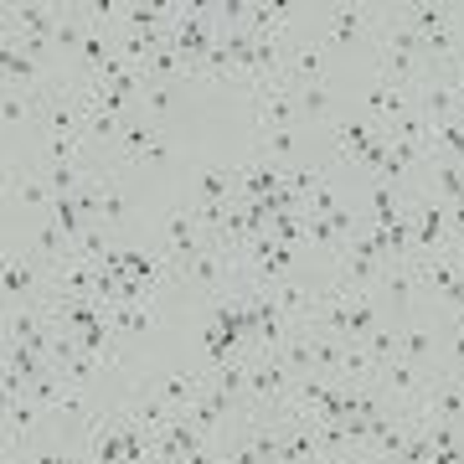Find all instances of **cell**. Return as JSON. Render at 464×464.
I'll return each mask as SVG.
<instances>
[{
  "label": "cell",
  "mask_w": 464,
  "mask_h": 464,
  "mask_svg": "<svg viewBox=\"0 0 464 464\" xmlns=\"http://www.w3.org/2000/svg\"><path fill=\"white\" fill-rule=\"evenodd\" d=\"M63 21V5H42V0H5L0 5V32H21V36H42L52 42Z\"/></svg>",
  "instance_id": "8"
},
{
  "label": "cell",
  "mask_w": 464,
  "mask_h": 464,
  "mask_svg": "<svg viewBox=\"0 0 464 464\" xmlns=\"http://www.w3.org/2000/svg\"><path fill=\"white\" fill-rule=\"evenodd\" d=\"M423 295V284H418V264L413 258H402V264H387L382 268V284H377V299L392 310V315H408L413 310V299Z\"/></svg>",
  "instance_id": "10"
},
{
  "label": "cell",
  "mask_w": 464,
  "mask_h": 464,
  "mask_svg": "<svg viewBox=\"0 0 464 464\" xmlns=\"http://www.w3.org/2000/svg\"><path fill=\"white\" fill-rule=\"evenodd\" d=\"M248 155H258V160H268V166L289 170L295 166V130H253Z\"/></svg>",
  "instance_id": "16"
},
{
  "label": "cell",
  "mask_w": 464,
  "mask_h": 464,
  "mask_svg": "<svg viewBox=\"0 0 464 464\" xmlns=\"http://www.w3.org/2000/svg\"><path fill=\"white\" fill-rule=\"evenodd\" d=\"M150 392H155V398L166 402L170 413H186V408H191V402H197L201 392H207V372H201V366H186V372H170V377L150 382Z\"/></svg>",
  "instance_id": "12"
},
{
  "label": "cell",
  "mask_w": 464,
  "mask_h": 464,
  "mask_svg": "<svg viewBox=\"0 0 464 464\" xmlns=\"http://www.w3.org/2000/svg\"><path fill=\"white\" fill-rule=\"evenodd\" d=\"M166 155V140H160V124L145 114H134L130 124H124V140H119L114 160L109 166L114 170H130V166H150V160H160Z\"/></svg>",
  "instance_id": "6"
},
{
  "label": "cell",
  "mask_w": 464,
  "mask_h": 464,
  "mask_svg": "<svg viewBox=\"0 0 464 464\" xmlns=\"http://www.w3.org/2000/svg\"><path fill=\"white\" fill-rule=\"evenodd\" d=\"M320 72H325V52H320V42H299L295 57H289V78H295V88H304V83H325Z\"/></svg>",
  "instance_id": "18"
},
{
  "label": "cell",
  "mask_w": 464,
  "mask_h": 464,
  "mask_svg": "<svg viewBox=\"0 0 464 464\" xmlns=\"http://www.w3.org/2000/svg\"><path fill=\"white\" fill-rule=\"evenodd\" d=\"M109 325H114V335L124 341V335H140L155 325V310L150 304H109Z\"/></svg>",
  "instance_id": "20"
},
{
  "label": "cell",
  "mask_w": 464,
  "mask_h": 464,
  "mask_svg": "<svg viewBox=\"0 0 464 464\" xmlns=\"http://www.w3.org/2000/svg\"><path fill=\"white\" fill-rule=\"evenodd\" d=\"M170 93H176V88H166V83H145V93H140V114L160 124V119L170 114Z\"/></svg>",
  "instance_id": "24"
},
{
  "label": "cell",
  "mask_w": 464,
  "mask_h": 464,
  "mask_svg": "<svg viewBox=\"0 0 464 464\" xmlns=\"http://www.w3.org/2000/svg\"><path fill=\"white\" fill-rule=\"evenodd\" d=\"M382 21V5H366V0H341L325 16V32H320V47L325 42H356V36H372Z\"/></svg>",
  "instance_id": "9"
},
{
  "label": "cell",
  "mask_w": 464,
  "mask_h": 464,
  "mask_svg": "<svg viewBox=\"0 0 464 464\" xmlns=\"http://www.w3.org/2000/svg\"><path fill=\"white\" fill-rule=\"evenodd\" d=\"M429 382H433L429 366H413V362H402V356H398V362L382 366L377 387H382V398L392 402V408H418L423 392H429Z\"/></svg>",
  "instance_id": "7"
},
{
  "label": "cell",
  "mask_w": 464,
  "mask_h": 464,
  "mask_svg": "<svg viewBox=\"0 0 464 464\" xmlns=\"http://www.w3.org/2000/svg\"><path fill=\"white\" fill-rule=\"evenodd\" d=\"M186 201H197V207H232V201H237V170L232 166L197 170V186H191Z\"/></svg>",
  "instance_id": "14"
},
{
  "label": "cell",
  "mask_w": 464,
  "mask_h": 464,
  "mask_svg": "<svg viewBox=\"0 0 464 464\" xmlns=\"http://www.w3.org/2000/svg\"><path fill=\"white\" fill-rule=\"evenodd\" d=\"M26 248L36 253V258H42V264H63V258H72V237H67L63 227H57V222H52V217H42V222H36L32 232H26Z\"/></svg>",
  "instance_id": "15"
},
{
  "label": "cell",
  "mask_w": 464,
  "mask_h": 464,
  "mask_svg": "<svg viewBox=\"0 0 464 464\" xmlns=\"http://www.w3.org/2000/svg\"><path fill=\"white\" fill-rule=\"evenodd\" d=\"M176 279H181V295L201 299V304H212V299L232 295V289L243 284V258L217 253V248H201L197 258H186V264L176 268Z\"/></svg>",
  "instance_id": "1"
},
{
  "label": "cell",
  "mask_w": 464,
  "mask_h": 464,
  "mask_svg": "<svg viewBox=\"0 0 464 464\" xmlns=\"http://www.w3.org/2000/svg\"><path fill=\"white\" fill-rule=\"evenodd\" d=\"M449 78H454V83L464 88V52H459V57H454V67H449Z\"/></svg>",
  "instance_id": "25"
},
{
  "label": "cell",
  "mask_w": 464,
  "mask_h": 464,
  "mask_svg": "<svg viewBox=\"0 0 464 464\" xmlns=\"http://www.w3.org/2000/svg\"><path fill=\"white\" fill-rule=\"evenodd\" d=\"M36 433H42V408H36L32 398H11L5 402V454L36 449Z\"/></svg>",
  "instance_id": "13"
},
{
  "label": "cell",
  "mask_w": 464,
  "mask_h": 464,
  "mask_svg": "<svg viewBox=\"0 0 464 464\" xmlns=\"http://www.w3.org/2000/svg\"><path fill=\"white\" fill-rule=\"evenodd\" d=\"M295 109H299V119H315V124H335V99H331V88H325V83H304V88H295Z\"/></svg>",
  "instance_id": "17"
},
{
  "label": "cell",
  "mask_w": 464,
  "mask_h": 464,
  "mask_svg": "<svg viewBox=\"0 0 464 464\" xmlns=\"http://www.w3.org/2000/svg\"><path fill=\"white\" fill-rule=\"evenodd\" d=\"M402 331V362H413V366H429L433 356H439V341H433L429 325H398ZM433 372V366H429Z\"/></svg>",
  "instance_id": "19"
},
{
  "label": "cell",
  "mask_w": 464,
  "mask_h": 464,
  "mask_svg": "<svg viewBox=\"0 0 464 464\" xmlns=\"http://www.w3.org/2000/svg\"><path fill=\"white\" fill-rule=\"evenodd\" d=\"M310 331H315V325H310ZM341 356H346V341H335V335L315 331V377H331V382H335V372H341Z\"/></svg>",
  "instance_id": "23"
},
{
  "label": "cell",
  "mask_w": 464,
  "mask_h": 464,
  "mask_svg": "<svg viewBox=\"0 0 464 464\" xmlns=\"http://www.w3.org/2000/svg\"><path fill=\"white\" fill-rule=\"evenodd\" d=\"M433 197L444 201V207L464 201V166L459 160H433Z\"/></svg>",
  "instance_id": "21"
},
{
  "label": "cell",
  "mask_w": 464,
  "mask_h": 464,
  "mask_svg": "<svg viewBox=\"0 0 464 464\" xmlns=\"http://www.w3.org/2000/svg\"><path fill=\"white\" fill-rule=\"evenodd\" d=\"M331 134H335V155H341V166L356 170V166H362V155L377 145L387 130H382L377 119H351V114H341V119L331 124Z\"/></svg>",
  "instance_id": "11"
},
{
  "label": "cell",
  "mask_w": 464,
  "mask_h": 464,
  "mask_svg": "<svg viewBox=\"0 0 464 464\" xmlns=\"http://www.w3.org/2000/svg\"><path fill=\"white\" fill-rule=\"evenodd\" d=\"M362 346H366V356H372L377 366H387V362H398V356H402V331H398V325H377Z\"/></svg>",
  "instance_id": "22"
},
{
  "label": "cell",
  "mask_w": 464,
  "mask_h": 464,
  "mask_svg": "<svg viewBox=\"0 0 464 464\" xmlns=\"http://www.w3.org/2000/svg\"><path fill=\"white\" fill-rule=\"evenodd\" d=\"M5 197L26 207V212H52V181L32 155H5Z\"/></svg>",
  "instance_id": "4"
},
{
  "label": "cell",
  "mask_w": 464,
  "mask_h": 464,
  "mask_svg": "<svg viewBox=\"0 0 464 464\" xmlns=\"http://www.w3.org/2000/svg\"><path fill=\"white\" fill-rule=\"evenodd\" d=\"M248 109H253V130H295V83H258L248 93Z\"/></svg>",
  "instance_id": "5"
},
{
  "label": "cell",
  "mask_w": 464,
  "mask_h": 464,
  "mask_svg": "<svg viewBox=\"0 0 464 464\" xmlns=\"http://www.w3.org/2000/svg\"><path fill=\"white\" fill-rule=\"evenodd\" d=\"M0 295H5V304H47V295H52V268L42 264V258H36L26 243L5 248Z\"/></svg>",
  "instance_id": "2"
},
{
  "label": "cell",
  "mask_w": 464,
  "mask_h": 464,
  "mask_svg": "<svg viewBox=\"0 0 464 464\" xmlns=\"http://www.w3.org/2000/svg\"><path fill=\"white\" fill-rule=\"evenodd\" d=\"M201 248H207V237H201L197 207H191V201H170L166 217H160V227H155V253H160L170 268H181L186 258H197Z\"/></svg>",
  "instance_id": "3"
}]
</instances>
